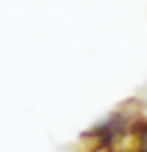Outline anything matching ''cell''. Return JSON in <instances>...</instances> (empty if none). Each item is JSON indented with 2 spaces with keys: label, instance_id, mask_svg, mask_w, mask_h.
<instances>
[{
  "label": "cell",
  "instance_id": "obj_1",
  "mask_svg": "<svg viewBox=\"0 0 147 152\" xmlns=\"http://www.w3.org/2000/svg\"><path fill=\"white\" fill-rule=\"evenodd\" d=\"M135 134H137V150L135 152H147V122L145 119H140Z\"/></svg>",
  "mask_w": 147,
  "mask_h": 152
}]
</instances>
